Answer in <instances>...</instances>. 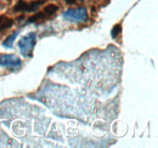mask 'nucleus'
<instances>
[{
	"label": "nucleus",
	"instance_id": "obj_1",
	"mask_svg": "<svg viewBox=\"0 0 158 148\" xmlns=\"http://www.w3.org/2000/svg\"><path fill=\"white\" fill-rule=\"evenodd\" d=\"M35 44H37V34L34 32H31L27 35L21 38L17 43V46L20 49L21 54L24 57H32Z\"/></svg>",
	"mask_w": 158,
	"mask_h": 148
},
{
	"label": "nucleus",
	"instance_id": "obj_2",
	"mask_svg": "<svg viewBox=\"0 0 158 148\" xmlns=\"http://www.w3.org/2000/svg\"><path fill=\"white\" fill-rule=\"evenodd\" d=\"M62 17L72 23H80L88 21V11L83 6L77 9H68L62 14Z\"/></svg>",
	"mask_w": 158,
	"mask_h": 148
},
{
	"label": "nucleus",
	"instance_id": "obj_3",
	"mask_svg": "<svg viewBox=\"0 0 158 148\" xmlns=\"http://www.w3.org/2000/svg\"><path fill=\"white\" fill-rule=\"evenodd\" d=\"M44 4H45L44 0H34V1H31V2L19 0V2L14 6V11L15 12H35Z\"/></svg>",
	"mask_w": 158,
	"mask_h": 148
},
{
	"label": "nucleus",
	"instance_id": "obj_4",
	"mask_svg": "<svg viewBox=\"0 0 158 148\" xmlns=\"http://www.w3.org/2000/svg\"><path fill=\"white\" fill-rule=\"evenodd\" d=\"M0 66L6 67L11 71H16L22 66V61L20 57L12 54H7V55L0 56Z\"/></svg>",
	"mask_w": 158,
	"mask_h": 148
},
{
	"label": "nucleus",
	"instance_id": "obj_5",
	"mask_svg": "<svg viewBox=\"0 0 158 148\" xmlns=\"http://www.w3.org/2000/svg\"><path fill=\"white\" fill-rule=\"evenodd\" d=\"M12 24H14V19L9 18V17L5 16V15H1V16H0V32L11 28Z\"/></svg>",
	"mask_w": 158,
	"mask_h": 148
},
{
	"label": "nucleus",
	"instance_id": "obj_6",
	"mask_svg": "<svg viewBox=\"0 0 158 148\" xmlns=\"http://www.w3.org/2000/svg\"><path fill=\"white\" fill-rule=\"evenodd\" d=\"M17 35H19V32H14L10 37L6 38V40L2 41V46L4 47H7V49H11L14 46V41H15V39H16Z\"/></svg>",
	"mask_w": 158,
	"mask_h": 148
},
{
	"label": "nucleus",
	"instance_id": "obj_7",
	"mask_svg": "<svg viewBox=\"0 0 158 148\" xmlns=\"http://www.w3.org/2000/svg\"><path fill=\"white\" fill-rule=\"evenodd\" d=\"M59 11V6L57 5H54V4H50V5H48L45 9H44V12L46 14V16L50 18L51 16H54L56 12Z\"/></svg>",
	"mask_w": 158,
	"mask_h": 148
},
{
	"label": "nucleus",
	"instance_id": "obj_8",
	"mask_svg": "<svg viewBox=\"0 0 158 148\" xmlns=\"http://www.w3.org/2000/svg\"><path fill=\"white\" fill-rule=\"evenodd\" d=\"M45 18H49V17H48L46 14L43 11V12H38V14H35L34 16H32L31 18L28 19V22H29V23H33V22H38V21H41V19H45Z\"/></svg>",
	"mask_w": 158,
	"mask_h": 148
},
{
	"label": "nucleus",
	"instance_id": "obj_9",
	"mask_svg": "<svg viewBox=\"0 0 158 148\" xmlns=\"http://www.w3.org/2000/svg\"><path fill=\"white\" fill-rule=\"evenodd\" d=\"M120 32H122V26L120 24H116L113 27L112 32H111V35H112V38H117L120 34Z\"/></svg>",
	"mask_w": 158,
	"mask_h": 148
},
{
	"label": "nucleus",
	"instance_id": "obj_10",
	"mask_svg": "<svg viewBox=\"0 0 158 148\" xmlns=\"http://www.w3.org/2000/svg\"><path fill=\"white\" fill-rule=\"evenodd\" d=\"M64 1H66L68 5H73V4H76V1H77V0H64Z\"/></svg>",
	"mask_w": 158,
	"mask_h": 148
},
{
	"label": "nucleus",
	"instance_id": "obj_11",
	"mask_svg": "<svg viewBox=\"0 0 158 148\" xmlns=\"http://www.w3.org/2000/svg\"><path fill=\"white\" fill-rule=\"evenodd\" d=\"M7 1H9V0H7Z\"/></svg>",
	"mask_w": 158,
	"mask_h": 148
}]
</instances>
